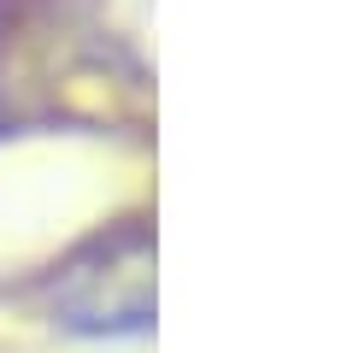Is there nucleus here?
I'll return each mask as SVG.
<instances>
[{
  "label": "nucleus",
  "instance_id": "1",
  "mask_svg": "<svg viewBox=\"0 0 353 353\" xmlns=\"http://www.w3.org/2000/svg\"><path fill=\"white\" fill-rule=\"evenodd\" d=\"M48 312L71 336H141L153 330V230L118 224L77 248L48 277Z\"/></svg>",
  "mask_w": 353,
  "mask_h": 353
}]
</instances>
